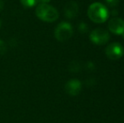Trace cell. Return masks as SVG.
I'll return each instance as SVG.
<instances>
[{
  "mask_svg": "<svg viewBox=\"0 0 124 123\" xmlns=\"http://www.w3.org/2000/svg\"><path fill=\"white\" fill-rule=\"evenodd\" d=\"M117 13H118V11L116 9H112V11H111V14H112V15H114V16H116Z\"/></svg>",
  "mask_w": 124,
  "mask_h": 123,
  "instance_id": "18",
  "label": "cell"
},
{
  "mask_svg": "<svg viewBox=\"0 0 124 123\" xmlns=\"http://www.w3.org/2000/svg\"><path fill=\"white\" fill-rule=\"evenodd\" d=\"M122 36H123V39H124V33H123V35H122Z\"/></svg>",
  "mask_w": 124,
  "mask_h": 123,
  "instance_id": "20",
  "label": "cell"
},
{
  "mask_svg": "<svg viewBox=\"0 0 124 123\" xmlns=\"http://www.w3.org/2000/svg\"><path fill=\"white\" fill-rule=\"evenodd\" d=\"M51 0H36V3H48Z\"/></svg>",
  "mask_w": 124,
  "mask_h": 123,
  "instance_id": "16",
  "label": "cell"
},
{
  "mask_svg": "<svg viewBox=\"0 0 124 123\" xmlns=\"http://www.w3.org/2000/svg\"><path fill=\"white\" fill-rule=\"evenodd\" d=\"M1 26H2V22H1V20H0V29H1Z\"/></svg>",
  "mask_w": 124,
  "mask_h": 123,
  "instance_id": "19",
  "label": "cell"
},
{
  "mask_svg": "<svg viewBox=\"0 0 124 123\" xmlns=\"http://www.w3.org/2000/svg\"><path fill=\"white\" fill-rule=\"evenodd\" d=\"M82 84L78 79H70L65 84V91L71 96H76L80 93Z\"/></svg>",
  "mask_w": 124,
  "mask_h": 123,
  "instance_id": "7",
  "label": "cell"
},
{
  "mask_svg": "<svg viewBox=\"0 0 124 123\" xmlns=\"http://www.w3.org/2000/svg\"><path fill=\"white\" fill-rule=\"evenodd\" d=\"M86 68L90 71H94L95 69V65L94 62H88L86 63Z\"/></svg>",
  "mask_w": 124,
  "mask_h": 123,
  "instance_id": "15",
  "label": "cell"
},
{
  "mask_svg": "<svg viewBox=\"0 0 124 123\" xmlns=\"http://www.w3.org/2000/svg\"><path fill=\"white\" fill-rule=\"evenodd\" d=\"M106 55L111 60H117L123 57L124 53V49L120 43L114 42L110 44L106 48Z\"/></svg>",
  "mask_w": 124,
  "mask_h": 123,
  "instance_id": "5",
  "label": "cell"
},
{
  "mask_svg": "<svg viewBox=\"0 0 124 123\" xmlns=\"http://www.w3.org/2000/svg\"><path fill=\"white\" fill-rule=\"evenodd\" d=\"M7 51V46L5 42L2 40H0V55H3Z\"/></svg>",
  "mask_w": 124,
  "mask_h": 123,
  "instance_id": "12",
  "label": "cell"
},
{
  "mask_svg": "<svg viewBox=\"0 0 124 123\" xmlns=\"http://www.w3.org/2000/svg\"><path fill=\"white\" fill-rule=\"evenodd\" d=\"M110 34L107 30L101 28H97L92 30L90 34V40L96 45H104L109 41Z\"/></svg>",
  "mask_w": 124,
  "mask_h": 123,
  "instance_id": "4",
  "label": "cell"
},
{
  "mask_svg": "<svg viewBox=\"0 0 124 123\" xmlns=\"http://www.w3.org/2000/svg\"><path fill=\"white\" fill-rule=\"evenodd\" d=\"M106 3L108 6L111 7V8H115L119 3V0H106Z\"/></svg>",
  "mask_w": 124,
  "mask_h": 123,
  "instance_id": "13",
  "label": "cell"
},
{
  "mask_svg": "<svg viewBox=\"0 0 124 123\" xmlns=\"http://www.w3.org/2000/svg\"><path fill=\"white\" fill-rule=\"evenodd\" d=\"M20 3L25 8H33L37 3L36 0H20Z\"/></svg>",
  "mask_w": 124,
  "mask_h": 123,
  "instance_id": "10",
  "label": "cell"
},
{
  "mask_svg": "<svg viewBox=\"0 0 124 123\" xmlns=\"http://www.w3.org/2000/svg\"><path fill=\"white\" fill-rule=\"evenodd\" d=\"M88 16L93 22L104 23L109 16V12L105 5L101 3H93L88 8Z\"/></svg>",
  "mask_w": 124,
  "mask_h": 123,
  "instance_id": "1",
  "label": "cell"
},
{
  "mask_svg": "<svg viewBox=\"0 0 124 123\" xmlns=\"http://www.w3.org/2000/svg\"><path fill=\"white\" fill-rule=\"evenodd\" d=\"M78 13V3L74 1H69L64 7V15L68 19H74Z\"/></svg>",
  "mask_w": 124,
  "mask_h": 123,
  "instance_id": "8",
  "label": "cell"
},
{
  "mask_svg": "<svg viewBox=\"0 0 124 123\" xmlns=\"http://www.w3.org/2000/svg\"><path fill=\"white\" fill-rule=\"evenodd\" d=\"M69 69L70 72H78V71H80V69H81V65H80V63L78 62L74 61L69 64Z\"/></svg>",
  "mask_w": 124,
  "mask_h": 123,
  "instance_id": "9",
  "label": "cell"
},
{
  "mask_svg": "<svg viewBox=\"0 0 124 123\" xmlns=\"http://www.w3.org/2000/svg\"><path fill=\"white\" fill-rule=\"evenodd\" d=\"M3 6H4V3H3V0H0V11H1V10H3Z\"/></svg>",
  "mask_w": 124,
  "mask_h": 123,
  "instance_id": "17",
  "label": "cell"
},
{
  "mask_svg": "<svg viewBox=\"0 0 124 123\" xmlns=\"http://www.w3.org/2000/svg\"><path fill=\"white\" fill-rule=\"evenodd\" d=\"M78 30L81 34H85V33H87L89 30V27L88 25L85 22H80L78 25Z\"/></svg>",
  "mask_w": 124,
  "mask_h": 123,
  "instance_id": "11",
  "label": "cell"
},
{
  "mask_svg": "<svg viewBox=\"0 0 124 123\" xmlns=\"http://www.w3.org/2000/svg\"><path fill=\"white\" fill-rule=\"evenodd\" d=\"M73 27L68 22H61L55 29L54 36L58 41H66L73 36Z\"/></svg>",
  "mask_w": 124,
  "mask_h": 123,
  "instance_id": "3",
  "label": "cell"
},
{
  "mask_svg": "<svg viewBox=\"0 0 124 123\" xmlns=\"http://www.w3.org/2000/svg\"><path fill=\"white\" fill-rule=\"evenodd\" d=\"M86 85L88 87H93V86L95 85V79L94 78H90L86 80Z\"/></svg>",
  "mask_w": 124,
  "mask_h": 123,
  "instance_id": "14",
  "label": "cell"
},
{
  "mask_svg": "<svg viewBox=\"0 0 124 123\" xmlns=\"http://www.w3.org/2000/svg\"><path fill=\"white\" fill-rule=\"evenodd\" d=\"M108 29L115 35H123L124 33V21L121 18L114 17L108 22Z\"/></svg>",
  "mask_w": 124,
  "mask_h": 123,
  "instance_id": "6",
  "label": "cell"
},
{
  "mask_svg": "<svg viewBox=\"0 0 124 123\" xmlns=\"http://www.w3.org/2000/svg\"><path fill=\"white\" fill-rule=\"evenodd\" d=\"M36 14L41 20L48 23L56 21L59 17L58 11L48 3L38 4L36 8Z\"/></svg>",
  "mask_w": 124,
  "mask_h": 123,
  "instance_id": "2",
  "label": "cell"
}]
</instances>
